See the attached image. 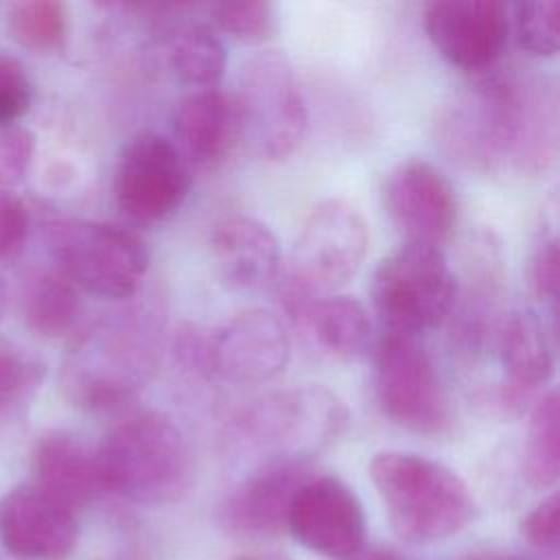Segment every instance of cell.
<instances>
[{
    "mask_svg": "<svg viewBox=\"0 0 560 560\" xmlns=\"http://www.w3.org/2000/svg\"><path fill=\"white\" fill-rule=\"evenodd\" d=\"M553 90L521 72H494L470 85L438 122L444 149L470 168L542 171L556 155Z\"/></svg>",
    "mask_w": 560,
    "mask_h": 560,
    "instance_id": "6da1fadb",
    "label": "cell"
},
{
    "mask_svg": "<svg viewBox=\"0 0 560 560\" xmlns=\"http://www.w3.org/2000/svg\"><path fill=\"white\" fill-rule=\"evenodd\" d=\"M164 343V317L153 302L129 304L83 328L63 365L68 398L90 411L131 400L155 374Z\"/></svg>",
    "mask_w": 560,
    "mask_h": 560,
    "instance_id": "7a4b0ae2",
    "label": "cell"
},
{
    "mask_svg": "<svg viewBox=\"0 0 560 560\" xmlns=\"http://www.w3.org/2000/svg\"><path fill=\"white\" fill-rule=\"evenodd\" d=\"M96 468L103 492L140 505L182 501L195 483L186 435L162 411H138L114 424L98 446Z\"/></svg>",
    "mask_w": 560,
    "mask_h": 560,
    "instance_id": "3957f363",
    "label": "cell"
},
{
    "mask_svg": "<svg viewBox=\"0 0 560 560\" xmlns=\"http://www.w3.org/2000/svg\"><path fill=\"white\" fill-rule=\"evenodd\" d=\"M370 479L392 532L407 545H435L464 532L477 518L468 483L446 464L405 451H381Z\"/></svg>",
    "mask_w": 560,
    "mask_h": 560,
    "instance_id": "277c9868",
    "label": "cell"
},
{
    "mask_svg": "<svg viewBox=\"0 0 560 560\" xmlns=\"http://www.w3.org/2000/svg\"><path fill=\"white\" fill-rule=\"evenodd\" d=\"M46 243L55 269L81 293L129 300L149 269L144 241L112 223L55 219L46 225Z\"/></svg>",
    "mask_w": 560,
    "mask_h": 560,
    "instance_id": "5b68a950",
    "label": "cell"
},
{
    "mask_svg": "<svg viewBox=\"0 0 560 560\" xmlns=\"http://www.w3.org/2000/svg\"><path fill=\"white\" fill-rule=\"evenodd\" d=\"M372 304L387 332L420 337L455 311L457 278L440 247L405 243L374 269Z\"/></svg>",
    "mask_w": 560,
    "mask_h": 560,
    "instance_id": "8992f818",
    "label": "cell"
},
{
    "mask_svg": "<svg viewBox=\"0 0 560 560\" xmlns=\"http://www.w3.org/2000/svg\"><path fill=\"white\" fill-rule=\"evenodd\" d=\"M348 409L324 385L273 392L234 418L236 438L269 457H308L343 433Z\"/></svg>",
    "mask_w": 560,
    "mask_h": 560,
    "instance_id": "52a82bcc",
    "label": "cell"
},
{
    "mask_svg": "<svg viewBox=\"0 0 560 560\" xmlns=\"http://www.w3.org/2000/svg\"><path fill=\"white\" fill-rule=\"evenodd\" d=\"M368 225L361 212L341 199H328L313 208L295 241L282 302L330 295L350 282L368 252Z\"/></svg>",
    "mask_w": 560,
    "mask_h": 560,
    "instance_id": "ba28073f",
    "label": "cell"
},
{
    "mask_svg": "<svg viewBox=\"0 0 560 560\" xmlns=\"http://www.w3.org/2000/svg\"><path fill=\"white\" fill-rule=\"evenodd\" d=\"M243 140L267 160H282L295 151L306 131V101L289 57L260 50L238 70L232 94Z\"/></svg>",
    "mask_w": 560,
    "mask_h": 560,
    "instance_id": "9c48e42d",
    "label": "cell"
},
{
    "mask_svg": "<svg viewBox=\"0 0 560 560\" xmlns=\"http://www.w3.org/2000/svg\"><path fill=\"white\" fill-rule=\"evenodd\" d=\"M374 389L381 411L420 435H442L453 422L446 387L418 337L385 332L374 350Z\"/></svg>",
    "mask_w": 560,
    "mask_h": 560,
    "instance_id": "30bf717a",
    "label": "cell"
},
{
    "mask_svg": "<svg viewBox=\"0 0 560 560\" xmlns=\"http://www.w3.org/2000/svg\"><path fill=\"white\" fill-rule=\"evenodd\" d=\"M190 186V166L173 140L153 131L129 138L114 168L116 206L140 223H155L177 212Z\"/></svg>",
    "mask_w": 560,
    "mask_h": 560,
    "instance_id": "8fae6325",
    "label": "cell"
},
{
    "mask_svg": "<svg viewBox=\"0 0 560 560\" xmlns=\"http://www.w3.org/2000/svg\"><path fill=\"white\" fill-rule=\"evenodd\" d=\"M289 359V332L282 319L265 308L234 315L201 341V372L234 385L267 383Z\"/></svg>",
    "mask_w": 560,
    "mask_h": 560,
    "instance_id": "7c38bea8",
    "label": "cell"
},
{
    "mask_svg": "<svg viewBox=\"0 0 560 560\" xmlns=\"http://www.w3.org/2000/svg\"><path fill=\"white\" fill-rule=\"evenodd\" d=\"M287 529L313 553L350 560L363 551L365 514L348 483L335 475H313L291 503Z\"/></svg>",
    "mask_w": 560,
    "mask_h": 560,
    "instance_id": "4fadbf2b",
    "label": "cell"
},
{
    "mask_svg": "<svg viewBox=\"0 0 560 560\" xmlns=\"http://www.w3.org/2000/svg\"><path fill=\"white\" fill-rule=\"evenodd\" d=\"M385 210L405 243L440 247L457 223V195L446 175L427 160L398 162L383 184Z\"/></svg>",
    "mask_w": 560,
    "mask_h": 560,
    "instance_id": "5bb4252c",
    "label": "cell"
},
{
    "mask_svg": "<svg viewBox=\"0 0 560 560\" xmlns=\"http://www.w3.org/2000/svg\"><path fill=\"white\" fill-rule=\"evenodd\" d=\"M424 31L455 68L479 72L501 57L510 37V9L499 0H435L424 7Z\"/></svg>",
    "mask_w": 560,
    "mask_h": 560,
    "instance_id": "9a60e30c",
    "label": "cell"
},
{
    "mask_svg": "<svg viewBox=\"0 0 560 560\" xmlns=\"http://www.w3.org/2000/svg\"><path fill=\"white\" fill-rule=\"evenodd\" d=\"M313 475L308 457H269L225 494L219 505L221 527L252 538L280 534L298 490Z\"/></svg>",
    "mask_w": 560,
    "mask_h": 560,
    "instance_id": "2e32d148",
    "label": "cell"
},
{
    "mask_svg": "<svg viewBox=\"0 0 560 560\" xmlns=\"http://www.w3.org/2000/svg\"><path fill=\"white\" fill-rule=\"evenodd\" d=\"M0 542L15 560H66L79 542L77 512L33 481L20 483L0 499Z\"/></svg>",
    "mask_w": 560,
    "mask_h": 560,
    "instance_id": "e0dca14e",
    "label": "cell"
},
{
    "mask_svg": "<svg viewBox=\"0 0 560 560\" xmlns=\"http://www.w3.org/2000/svg\"><path fill=\"white\" fill-rule=\"evenodd\" d=\"M490 343L501 365L497 387L499 413L516 418L553 374V350L547 328L532 308H512L499 315Z\"/></svg>",
    "mask_w": 560,
    "mask_h": 560,
    "instance_id": "ac0fdd59",
    "label": "cell"
},
{
    "mask_svg": "<svg viewBox=\"0 0 560 560\" xmlns=\"http://www.w3.org/2000/svg\"><path fill=\"white\" fill-rule=\"evenodd\" d=\"M173 144L188 166L212 171L243 140L232 94L217 88L192 90L173 114Z\"/></svg>",
    "mask_w": 560,
    "mask_h": 560,
    "instance_id": "d6986e66",
    "label": "cell"
},
{
    "mask_svg": "<svg viewBox=\"0 0 560 560\" xmlns=\"http://www.w3.org/2000/svg\"><path fill=\"white\" fill-rule=\"evenodd\" d=\"M210 252L221 280L241 291L269 284L282 262L280 243L271 228L245 214L228 217L214 225Z\"/></svg>",
    "mask_w": 560,
    "mask_h": 560,
    "instance_id": "ffe728a7",
    "label": "cell"
},
{
    "mask_svg": "<svg viewBox=\"0 0 560 560\" xmlns=\"http://www.w3.org/2000/svg\"><path fill=\"white\" fill-rule=\"evenodd\" d=\"M282 304L311 341L335 359L354 361L372 348L374 324L368 308L357 298L330 293L287 300Z\"/></svg>",
    "mask_w": 560,
    "mask_h": 560,
    "instance_id": "44dd1931",
    "label": "cell"
},
{
    "mask_svg": "<svg viewBox=\"0 0 560 560\" xmlns=\"http://www.w3.org/2000/svg\"><path fill=\"white\" fill-rule=\"evenodd\" d=\"M33 483L70 510L85 508L101 492L96 453L70 431H50L33 451Z\"/></svg>",
    "mask_w": 560,
    "mask_h": 560,
    "instance_id": "7402d4cb",
    "label": "cell"
},
{
    "mask_svg": "<svg viewBox=\"0 0 560 560\" xmlns=\"http://www.w3.org/2000/svg\"><path fill=\"white\" fill-rule=\"evenodd\" d=\"M164 57L173 77L192 90H212L225 72V46L217 31L199 20L173 22L164 33Z\"/></svg>",
    "mask_w": 560,
    "mask_h": 560,
    "instance_id": "603a6c76",
    "label": "cell"
},
{
    "mask_svg": "<svg viewBox=\"0 0 560 560\" xmlns=\"http://www.w3.org/2000/svg\"><path fill=\"white\" fill-rule=\"evenodd\" d=\"M26 324L42 337H63L79 326L81 291L57 269L42 271L26 282L22 298Z\"/></svg>",
    "mask_w": 560,
    "mask_h": 560,
    "instance_id": "cb8c5ba5",
    "label": "cell"
},
{
    "mask_svg": "<svg viewBox=\"0 0 560 560\" xmlns=\"http://www.w3.org/2000/svg\"><path fill=\"white\" fill-rule=\"evenodd\" d=\"M523 475L534 488H549L560 475V396L542 394L532 413L523 448Z\"/></svg>",
    "mask_w": 560,
    "mask_h": 560,
    "instance_id": "d4e9b609",
    "label": "cell"
},
{
    "mask_svg": "<svg viewBox=\"0 0 560 560\" xmlns=\"http://www.w3.org/2000/svg\"><path fill=\"white\" fill-rule=\"evenodd\" d=\"M11 37L35 52L61 50L68 37V9L55 0L20 2L9 13Z\"/></svg>",
    "mask_w": 560,
    "mask_h": 560,
    "instance_id": "484cf974",
    "label": "cell"
},
{
    "mask_svg": "<svg viewBox=\"0 0 560 560\" xmlns=\"http://www.w3.org/2000/svg\"><path fill=\"white\" fill-rule=\"evenodd\" d=\"M46 365L13 346L0 343V420L20 413L37 394Z\"/></svg>",
    "mask_w": 560,
    "mask_h": 560,
    "instance_id": "4316f807",
    "label": "cell"
},
{
    "mask_svg": "<svg viewBox=\"0 0 560 560\" xmlns=\"http://www.w3.org/2000/svg\"><path fill=\"white\" fill-rule=\"evenodd\" d=\"M518 46L534 57H553L560 46V2L529 0L514 7Z\"/></svg>",
    "mask_w": 560,
    "mask_h": 560,
    "instance_id": "83f0119b",
    "label": "cell"
},
{
    "mask_svg": "<svg viewBox=\"0 0 560 560\" xmlns=\"http://www.w3.org/2000/svg\"><path fill=\"white\" fill-rule=\"evenodd\" d=\"M214 24L245 44H260L276 31V11L271 2L260 0H234L212 7Z\"/></svg>",
    "mask_w": 560,
    "mask_h": 560,
    "instance_id": "f1b7e54d",
    "label": "cell"
},
{
    "mask_svg": "<svg viewBox=\"0 0 560 560\" xmlns=\"http://www.w3.org/2000/svg\"><path fill=\"white\" fill-rule=\"evenodd\" d=\"M31 103L33 83L26 68L13 55L0 50V129L18 125Z\"/></svg>",
    "mask_w": 560,
    "mask_h": 560,
    "instance_id": "f546056e",
    "label": "cell"
},
{
    "mask_svg": "<svg viewBox=\"0 0 560 560\" xmlns=\"http://www.w3.org/2000/svg\"><path fill=\"white\" fill-rule=\"evenodd\" d=\"M558 241L545 236L532 256L529 265V284L534 295L540 300L542 308L549 311V317L556 322L558 315V291H560V267H558Z\"/></svg>",
    "mask_w": 560,
    "mask_h": 560,
    "instance_id": "4dcf8cb0",
    "label": "cell"
},
{
    "mask_svg": "<svg viewBox=\"0 0 560 560\" xmlns=\"http://www.w3.org/2000/svg\"><path fill=\"white\" fill-rule=\"evenodd\" d=\"M35 155V133L22 125L0 129V188L18 184L31 168Z\"/></svg>",
    "mask_w": 560,
    "mask_h": 560,
    "instance_id": "1f68e13d",
    "label": "cell"
},
{
    "mask_svg": "<svg viewBox=\"0 0 560 560\" xmlns=\"http://www.w3.org/2000/svg\"><path fill=\"white\" fill-rule=\"evenodd\" d=\"M521 534L538 551L545 553H558L560 545V497L558 492L542 499L538 505H534L523 523Z\"/></svg>",
    "mask_w": 560,
    "mask_h": 560,
    "instance_id": "d6a6232c",
    "label": "cell"
},
{
    "mask_svg": "<svg viewBox=\"0 0 560 560\" xmlns=\"http://www.w3.org/2000/svg\"><path fill=\"white\" fill-rule=\"evenodd\" d=\"M28 208L24 201L7 190L0 188V258L18 256L28 238Z\"/></svg>",
    "mask_w": 560,
    "mask_h": 560,
    "instance_id": "836d02e7",
    "label": "cell"
},
{
    "mask_svg": "<svg viewBox=\"0 0 560 560\" xmlns=\"http://www.w3.org/2000/svg\"><path fill=\"white\" fill-rule=\"evenodd\" d=\"M455 560H527L518 553H510V551H501V549H486V551H470L462 558Z\"/></svg>",
    "mask_w": 560,
    "mask_h": 560,
    "instance_id": "e575fe53",
    "label": "cell"
},
{
    "mask_svg": "<svg viewBox=\"0 0 560 560\" xmlns=\"http://www.w3.org/2000/svg\"><path fill=\"white\" fill-rule=\"evenodd\" d=\"M350 560H409L402 553L394 551V549H370V551H361Z\"/></svg>",
    "mask_w": 560,
    "mask_h": 560,
    "instance_id": "d590c367",
    "label": "cell"
},
{
    "mask_svg": "<svg viewBox=\"0 0 560 560\" xmlns=\"http://www.w3.org/2000/svg\"><path fill=\"white\" fill-rule=\"evenodd\" d=\"M234 560H291L289 556H282V553H269V551H262V553H247V556H238Z\"/></svg>",
    "mask_w": 560,
    "mask_h": 560,
    "instance_id": "8d00e7d4",
    "label": "cell"
},
{
    "mask_svg": "<svg viewBox=\"0 0 560 560\" xmlns=\"http://www.w3.org/2000/svg\"><path fill=\"white\" fill-rule=\"evenodd\" d=\"M0 311H2V284H0Z\"/></svg>",
    "mask_w": 560,
    "mask_h": 560,
    "instance_id": "74e56055",
    "label": "cell"
}]
</instances>
